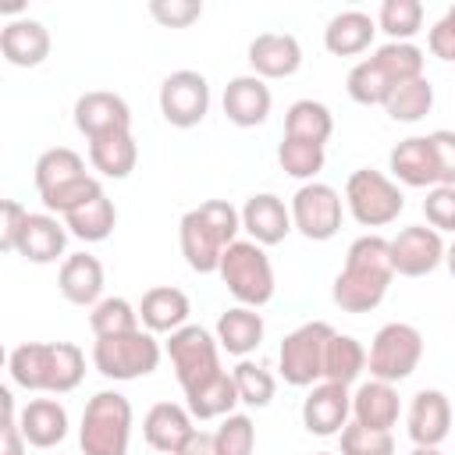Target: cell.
<instances>
[{
	"mask_svg": "<svg viewBox=\"0 0 455 455\" xmlns=\"http://www.w3.org/2000/svg\"><path fill=\"white\" fill-rule=\"evenodd\" d=\"M391 281H395V267H391L387 238L359 235L345 252V267L331 284V299L341 313H373L384 302Z\"/></svg>",
	"mask_w": 455,
	"mask_h": 455,
	"instance_id": "1",
	"label": "cell"
},
{
	"mask_svg": "<svg viewBox=\"0 0 455 455\" xmlns=\"http://www.w3.org/2000/svg\"><path fill=\"white\" fill-rule=\"evenodd\" d=\"M7 373L21 391L68 395L85 377V355L71 341H25L11 348Z\"/></svg>",
	"mask_w": 455,
	"mask_h": 455,
	"instance_id": "2",
	"label": "cell"
},
{
	"mask_svg": "<svg viewBox=\"0 0 455 455\" xmlns=\"http://www.w3.org/2000/svg\"><path fill=\"white\" fill-rule=\"evenodd\" d=\"M242 231V210H235L228 199H206L192 206L178 224V245L196 274H217L220 256L231 242H238Z\"/></svg>",
	"mask_w": 455,
	"mask_h": 455,
	"instance_id": "3",
	"label": "cell"
},
{
	"mask_svg": "<svg viewBox=\"0 0 455 455\" xmlns=\"http://www.w3.org/2000/svg\"><path fill=\"white\" fill-rule=\"evenodd\" d=\"M132 402L121 391H96L85 402L78 448L82 455H128L132 444Z\"/></svg>",
	"mask_w": 455,
	"mask_h": 455,
	"instance_id": "4",
	"label": "cell"
},
{
	"mask_svg": "<svg viewBox=\"0 0 455 455\" xmlns=\"http://www.w3.org/2000/svg\"><path fill=\"white\" fill-rule=\"evenodd\" d=\"M217 274H220L224 288L235 295L238 306L259 309V306H267V302L274 299V288H277V281H274V263H270L267 249L256 245L252 238L231 242V245L224 249V256H220V270H217Z\"/></svg>",
	"mask_w": 455,
	"mask_h": 455,
	"instance_id": "5",
	"label": "cell"
},
{
	"mask_svg": "<svg viewBox=\"0 0 455 455\" xmlns=\"http://www.w3.org/2000/svg\"><path fill=\"white\" fill-rule=\"evenodd\" d=\"M345 210L359 228H387L405 210V196L395 178L373 167H359L345 181Z\"/></svg>",
	"mask_w": 455,
	"mask_h": 455,
	"instance_id": "6",
	"label": "cell"
},
{
	"mask_svg": "<svg viewBox=\"0 0 455 455\" xmlns=\"http://www.w3.org/2000/svg\"><path fill=\"white\" fill-rule=\"evenodd\" d=\"M160 355H164V348H160L156 334L146 331V327L92 341V366L107 380H139V377H149L160 366Z\"/></svg>",
	"mask_w": 455,
	"mask_h": 455,
	"instance_id": "7",
	"label": "cell"
},
{
	"mask_svg": "<svg viewBox=\"0 0 455 455\" xmlns=\"http://www.w3.org/2000/svg\"><path fill=\"white\" fill-rule=\"evenodd\" d=\"M331 338H334V327L327 320H309V323H299L295 331H288L277 348V370H281L284 384L313 387L316 380H323V355H327Z\"/></svg>",
	"mask_w": 455,
	"mask_h": 455,
	"instance_id": "8",
	"label": "cell"
},
{
	"mask_svg": "<svg viewBox=\"0 0 455 455\" xmlns=\"http://www.w3.org/2000/svg\"><path fill=\"white\" fill-rule=\"evenodd\" d=\"M419 359H423V334L412 323L391 320L373 334L370 352H366V370L373 380L398 384L416 373Z\"/></svg>",
	"mask_w": 455,
	"mask_h": 455,
	"instance_id": "9",
	"label": "cell"
},
{
	"mask_svg": "<svg viewBox=\"0 0 455 455\" xmlns=\"http://www.w3.org/2000/svg\"><path fill=\"white\" fill-rule=\"evenodd\" d=\"M167 359L174 366V377H178L181 391H192V387L206 384L210 377H217L224 370L217 334H210L199 323H185L181 331L167 334Z\"/></svg>",
	"mask_w": 455,
	"mask_h": 455,
	"instance_id": "10",
	"label": "cell"
},
{
	"mask_svg": "<svg viewBox=\"0 0 455 455\" xmlns=\"http://www.w3.org/2000/svg\"><path fill=\"white\" fill-rule=\"evenodd\" d=\"M291 224L302 238L309 242H327L338 235L341 217H345V199L338 188L323 185V181H306L299 185V192L291 196Z\"/></svg>",
	"mask_w": 455,
	"mask_h": 455,
	"instance_id": "11",
	"label": "cell"
},
{
	"mask_svg": "<svg viewBox=\"0 0 455 455\" xmlns=\"http://www.w3.org/2000/svg\"><path fill=\"white\" fill-rule=\"evenodd\" d=\"M156 103L171 128H196L210 114V82H206V75H199L192 68L171 71L160 82Z\"/></svg>",
	"mask_w": 455,
	"mask_h": 455,
	"instance_id": "12",
	"label": "cell"
},
{
	"mask_svg": "<svg viewBox=\"0 0 455 455\" xmlns=\"http://www.w3.org/2000/svg\"><path fill=\"white\" fill-rule=\"evenodd\" d=\"M391 267L398 277H427L444 263V238L430 224H409L395 238H387Z\"/></svg>",
	"mask_w": 455,
	"mask_h": 455,
	"instance_id": "13",
	"label": "cell"
},
{
	"mask_svg": "<svg viewBox=\"0 0 455 455\" xmlns=\"http://www.w3.org/2000/svg\"><path fill=\"white\" fill-rule=\"evenodd\" d=\"M352 419V391L334 380H320L302 398V427L316 437H338Z\"/></svg>",
	"mask_w": 455,
	"mask_h": 455,
	"instance_id": "14",
	"label": "cell"
},
{
	"mask_svg": "<svg viewBox=\"0 0 455 455\" xmlns=\"http://www.w3.org/2000/svg\"><path fill=\"white\" fill-rule=\"evenodd\" d=\"M75 128L85 135V142L100 135H114V132H132V107L117 92H107V89L82 92L75 100Z\"/></svg>",
	"mask_w": 455,
	"mask_h": 455,
	"instance_id": "15",
	"label": "cell"
},
{
	"mask_svg": "<svg viewBox=\"0 0 455 455\" xmlns=\"http://www.w3.org/2000/svg\"><path fill=\"white\" fill-rule=\"evenodd\" d=\"M242 231L256 242V245H277L284 242L295 224H291V206L274 196V192H252L242 206Z\"/></svg>",
	"mask_w": 455,
	"mask_h": 455,
	"instance_id": "16",
	"label": "cell"
},
{
	"mask_svg": "<svg viewBox=\"0 0 455 455\" xmlns=\"http://www.w3.org/2000/svg\"><path fill=\"white\" fill-rule=\"evenodd\" d=\"M405 427L412 444L419 448H441V441L451 434V402L444 391L437 387H423L412 395L409 412H405Z\"/></svg>",
	"mask_w": 455,
	"mask_h": 455,
	"instance_id": "17",
	"label": "cell"
},
{
	"mask_svg": "<svg viewBox=\"0 0 455 455\" xmlns=\"http://www.w3.org/2000/svg\"><path fill=\"white\" fill-rule=\"evenodd\" d=\"M249 68L256 78L270 82V78H291L302 68V46L291 32H259L249 50Z\"/></svg>",
	"mask_w": 455,
	"mask_h": 455,
	"instance_id": "18",
	"label": "cell"
},
{
	"mask_svg": "<svg viewBox=\"0 0 455 455\" xmlns=\"http://www.w3.org/2000/svg\"><path fill=\"white\" fill-rule=\"evenodd\" d=\"M220 107H224V117H228L231 124H238V128H256V124H263V121L270 117L274 96H270V85L249 71V75H235V78L224 85Z\"/></svg>",
	"mask_w": 455,
	"mask_h": 455,
	"instance_id": "19",
	"label": "cell"
},
{
	"mask_svg": "<svg viewBox=\"0 0 455 455\" xmlns=\"http://www.w3.org/2000/svg\"><path fill=\"white\" fill-rule=\"evenodd\" d=\"M68 224L64 217H53V213H28L25 217V228H21V238H18V256L28 259V263H57L64 256V245H68Z\"/></svg>",
	"mask_w": 455,
	"mask_h": 455,
	"instance_id": "20",
	"label": "cell"
},
{
	"mask_svg": "<svg viewBox=\"0 0 455 455\" xmlns=\"http://www.w3.org/2000/svg\"><path fill=\"white\" fill-rule=\"evenodd\" d=\"M192 430H196V419L188 405H178V402H156L142 419V437L160 455H178V448L192 437Z\"/></svg>",
	"mask_w": 455,
	"mask_h": 455,
	"instance_id": "21",
	"label": "cell"
},
{
	"mask_svg": "<svg viewBox=\"0 0 455 455\" xmlns=\"http://www.w3.org/2000/svg\"><path fill=\"white\" fill-rule=\"evenodd\" d=\"M50 28L36 18H11L0 28V53L14 68H39L50 57Z\"/></svg>",
	"mask_w": 455,
	"mask_h": 455,
	"instance_id": "22",
	"label": "cell"
},
{
	"mask_svg": "<svg viewBox=\"0 0 455 455\" xmlns=\"http://www.w3.org/2000/svg\"><path fill=\"white\" fill-rule=\"evenodd\" d=\"M103 284H107V274H103V263L92 252H71V256L60 259L57 288L71 306H89L92 309L103 299Z\"/></svg>",
	"mask_w": 455,
	"mask_h": 455,
	"instance_id": "23",
	"label": "cell"
},
{
	"mask_svg": "<svg viewBox=\"0 0 455 455\" xmlns=\"http://www.w3.org/2000/svg\"><path fill=\"white\" fill-rule=\"evenodd\" d=\"M391 178L409 188H434L437 185V160L430 135H409L387 153Z\"/></svg>",
	"mask_w": 455,
	"mask_h": 455,
	"instance_id": "24",
	"label": "cell"
},
{
	"mask_svg": "<svg viewBox=\"0 0 455 455\" xmlns=\"http://www.w3.org/2000/svg\"><path fill=\"white\" fill-rule=\"evenodd\" d=\"M188 313H192L188 295L181 288H171V284H156V288L142 291V299H139V320L153 334L181 331L188 323Z\"/></svg>",
	"mask_w": 455,
	"mask_h": 455,
	"instance_id": "25",
	"label": "cell"
},
{
	"mask_svg": "<svg viewBox=\"0 0 455 455\" xmlns=\"http://www.w3.org/2000/svg\"><path fill=\"white\" fill-rule=\"evenodd\" d=\"M402 416V398L398 387L387 380H366L352 391V419L370 427V430H391Z\"/></svg>",
	"mask_w": 455,
	"mask_h": 455,
	"instance_id": "26",
	"label": "cell"
},
{
	"mask_svg": "<svg viewBox=\"0 0 455 455\" xmlns=\"http://www.w3.org/2000/svg\"><path fill=\"white\" fill-rule=\"evenodd\" d=\"M18 427L32 448H57L68 437V409L57 398H28L18 412Z\"/></svg>",
	"mask_w": 455,
	"mask_h": 455,
	"instance_id": "27",
	"label": "cell"
},
{
	"mask_svg": "<svg viewBox=\"0 0 455 455\" xmlns=\"http://www.w3.org/2000/svg\"><path fill=\"white\" fill-rule=\"evenodd\" d=\"M263 331H267V323H263V316L252 306H231V309H224L217 316V327H213L217 345L228 355H238V359H249V352L259 348Z\"/></svg>",
	"mask_w": 455,
	"mask_h": 455,
	"instance_id": "28",
	"label": "cell"
},
{
	"mask_svg": "<svg viewBox=\"0 0 455 455\" xmlns=\"http://www.w3.org/2000/svg\"><path fill=\"white\" fill-rule=\"evenodd\" d=\"M377 36V18H370L366 11H338L327 28H323V46L327 53L334 57H355V53H366L370 43Z\"/></svg>",
	"mask_w": 455,
	"mask_h": 455,
	"instance_id": "29",
	"label": "cell"
},
{
	"mask_svg": "<svg viewBox=\"0 0 455 455\" xmlns=\"http://www.w3.org/2000/svg\"><path fill=\"white\" fill-rule=\"evenodd\" d=\"M89 164L92 171H100L103 178H128L139 164V142L132 132H114V135H100L89 142Z\"/></svg>",
	"mask_w": 455,
	"mask_h": 455,
	"instance_id": "30",
	"label": "cell"
},
{
	"mask_svg": "<svg viewBox=\"0 0 455 455\" xmlns=\"http://www.w3.org/2000/svg\"><path fill=\"white\" fill-rule=\"evenodd\" d=\"M185 405H188L192 419H199V423L203 419H224V416H231V409L238 405V387H235L231 370H220L206 384L185 391Z\"/></svg>",
	"mask_w": 455,
	"mask_h": 455,
	"instance_id": "31",
	"label": "cell"
},
{
	"mask_svg": "<svg viewBox=\"0 0 455 455\" xmlns=\"http://www.w3.org/2000/svg\"><path fill=\"white\" fill-rule=\"evenodd\" d=\"M284 135L299 139V142H313L323 146L334 135V114L327 103L320 100H295L284 114Z\"/></svg>",
	"mask_w": 455,
	"mask_h": 455,
	"instance_id": "32",
	"label": "cell"
},
{
	"mask_svg": "<svg viewBox=\"0 0 455 455\" xmlns=\"http://www.w3.org/2000/svg\"><path fill=\"white\" fill-rule=\"evenodd\" d=\"M370 60L380 68V75L391 82V89L412 82V78H423V64H427V53L416 46V43H384L370 53Z\"/></svg>",
	"mask_w": 455,
	"mask_h": 455,
	"instance_id": "33",
	"label": "cell"
},
{
	"mask_svg": "<svg viewBox=\"0 0 455 455\" xmlns=\"http://www.w3.org/2000/svg\"><path fill=\"white\" fill-rule=\"evenodd\" d=\"M366 370V348L359 338L352 334H338L327 341V355H323V380H334V384H345L352 387L359 380V373Z\"/></svg>",
	"mask_w": 455,
	"mask_h": 455,
	"instance_id": "34",
	"label": "cell"
},
{
	"mask_svg": "<svg viewBox=\"0 0 455 455\" xmlns=\"http://www.w3.org/2000/svg\"><path fill=\"white\" fill-rule=\"evenodd\" d=\"M64 224H68V231H71L75 238H82V242H103V238H110V231L117 228V210H114V203L107 199V192H100V196H92L89 203H82L78 210H71V213L64 217Z\"/></svg>",
	"mask_w": 455,
	"mask_h": 455,
	"instance_id": "35",
	"label": "cell"
},
{
	"mask_svg": "<svg viewBox=\"0 0 455 455\" xmlns=\"http://www.w3.org/2000/svg\"><path fill=\"white\" fill-rule=\"evenodd\" d=\"M82 174H89L85 171V160L71 146H53V149L39 153V160L32 167V181H36V192L39 196L50 192V188H57V185H68V181H75Z\"/></svg>",
	"mask_w": 455,
	"mask_h": 455,
	"instance_id": "36",
	"label": "cell"
},
{
	"mask_svg": "<svg viewBox=\"0 0 455 455\" xmlns=\"http://www.w3.org/2000/svg\"><path fill=\"white\" fill-rule=\"evenodd\" d=\"M384 110H387L391 121H402V124L423 121V117L434 110V85H430V78L423 75V78H412V82L398 85V89L387 96Z\"/></svg>",
	"mask_w": 455,
	"mask_h": 455,
	"instance_id": "37",
	"label": "cell"
},
{
	"mask_svg": "<svg viewBox=\"0 0 455 455\" xmlns=\"http://www.w3.org/2000/svg\"><path fill=\"white\" fill-rule=\"evenodd\" d=\"M89 327H92L96 338H114V334L139 331V327H142L139 306H132V302L121 299V295H107V299H100V302L89 309Z\"/></svg>",
	"mask_w": 455,
	"mask_h": 455,
	"instance_id": "38",
	"label": "cell"
},
{
	"mask_svg": "<svg viewBox=\"0 0 455 455\" xmlns=\"http://www.w3.org/2000/svg\"><path fill=\"white\" fill-rule=\"evenodd\" d=\"M277 164H281V171L288 178H299L306 185V181H316V174L327 164V153H323V146H313V142H299V139L281 135V142H277Z\"/></svg>",
	"mask_w": 455,
	"mask_h": 455,
	"instance_id": "39",
	"label": "cell"
},
{
	"mask_svg": "<svg viewBox=\"0 0 455 455\" xmlns=\"http://www.w3.org/2000/svg\"><path fill=\"white\" fill-rule=\"evenodd\" d=\"M235 377V387H238V402L249 405V409H267L277 395V380L270 370H263L259 363L252 359H238V366L231 370Z\"/></svg>",
	"mask_w": 455,
	"mask_h": 455,
	"instance_id": "40",
	"label": "cell"
},
{
	"mask_svg": "<svg viewBox=\"0 0 455 455\" xmlns=\"http://www.w3.org/2000/svg\"><path fill=\"white\" fill-rule=\"evenodd\" d=\"M377 28L391 36V43H412L423 28V4L419 0H384L377 11Z\"/></svg>",
	"mask_w": 455,
	"mask_h": 455,
	"instance_id": "41",
	"label": "cell"
},
{
	"mask_svg": "<svg viewBox=\"0 0 455 455\" xmlns=\"http://www.w3.org/2000/svg\"><path fill=\"white\" fill-rule=\"evenodd\" d=\"M345 89H348V96H352L355 103H363V107H384L387 96L395 92L391 82L380 75V68H377L370 57L359 60V64H352V71H348V78H345Z\"/></svg>",
	"mask_w": 455,
	"mask_h": 455,
	"instance_id": "42",
	"label": "cell"
},
{
	"mask_svg": "<svg viewBox=\"0 0 455 455\" xmlns=\"http://www.w3.org/2000/svg\"><path fill=\"white\" fill-rule=\"evenodd\" d=\"M100 192H103V185H100L92 174H82V178H75V181H68V185H57V188L43 192L39 199H43V210H46V213L68 217L71 210H78L82 203H89V199L100 196Z\"/></svg>",
	"mask_w": 455,
	"mask_h": 455,
	"instance_id": "43",
	"label": "cell"
},
{
	"mask_svg": "<svg viewBox=\"0 0 455 455\" xmlns=\"http://www.w3.org/2000/svg\"><path fill=\"white\" fill-rule=\"evenodd\" d=\"M213 437H217V455H252V448H256V423L245 412H231V416L220 419Z\"/></svg>",
	"mask_w": 455,
	"mask_h": 455,
	"instance_id": "44",
	"label": "cell"
},
{
	"mask_svg": "<svg viewBox=\"0 0 455 455\" xmlns=\"http://www.w3.org/2000/svg\"><path fill=\"white\" fill-rule=\"evenodd\" d=\"M338 437H341V451L338 455H395L391 430H370V427L348 419V427Z\"/></svg>",
	"mask_w": 455,
	"mask_h": 455,
	"instance_id": "45",
	"label": "cell"
},
{
	"mask_svg": "<svg viewBox=\"0 0 455 455\" xmlns=\"http://www.w3.org/2000/svg\"><path fill=\"white\" fill-rule=\"evenodd\" d=\"M423 217H427V224L434 231H451L455 235V185H434V188H427Z\"/></svg>",
	"mask_w": 455,
	"mask_h": 455,
	"instance_id": "46",
	"label": "cell"
},
{
	"mask_svg": "<svg viewBox=\"0 0 455 455\" xmlns=\"http://www.w3.org/2000/svg\"><path fill=\"white\" fill-rule=\"evenodd\" d=\"M149 14L164 25V28H188L192 21L203 18V4L199 0H153Z\"/></svg>",
	"mask_w": 455,
	"mask_h": 455,
	"instance_id": "47",
	"label": "cell"
},
{
	"mask_svg": "<svg viewBox=\"0 0 455 455\" xmlns=\"http://www.w3.org/2000/svg\"><path fill=\"white\" fill-rule=\"evenodd\" d=\"M0 405H4V423H0V455H25V434L18 427V409L11 387H0Z\"/></svg>",
	"mask_w": 455,
	"mask_h": 455,
	"instance_id": "48",
	"label": "cell"
},
{
	"mask_svg": "<svg viewBox=\"0 0 455 455\" xmlns=\"http://www.w3.org/2000/svg\"><path fill=\"white\" fill-rule=\"evenodd\" d=\"M427 50H430L437 60L455 64V4L430 25V32H427Z\"/></svg>",
	"mask_w": 455,
	"mask_h": 455,
	"instance_id": "49",
	"label": "cell"
},
{
	"mask_svg": "<svg viewBox=\"0 0 455 455\" xmlns=\"http://www.w3.org/2000/svg\"><path fill=\"white\" fill-rule=\"evenodd\" d=\"M25 217H28V210H25L18 199H4V203H0V249H4V252H14V249H18Z\"/></svg>",
	"mask_w": 455,
	"mask_h": 455,
	"instance_id": "50",
	"label": "cell"
},
{
	"mask_svg": "<svg viewBox=\"0 0 455 455\" xmlns=\"http://www.w3.org/2000/svg\"><path fill=\"white\" fill-rule=\"evenodd\" d=\"M434 160H437V185H455V132L437 128L430 132Z\"/></svg>",
	"mask_w": 455,
	"mask_h": 455,
	"instance_id": "51",
	"label": "cell"
},
{
	"mask_svg": "<svg viewBox=\"0 0 455 455\" xmlns=\"http://www.w3.org/2000/svg\"><path fill=\"white\" fill-rule=\"evenodd\" d=\"M178 455H217V437L210 430H192V437L178 448Z\"/></svg>",
	"mask_w": 455,
	"mask_h": 455,
	"instance_id": "52",
	"label": "cell"
},
{
	"mask_svg": "<svg viewBox=\"0 0 455 455\" xmlns=\"http://www.w3.org/2000/svg\"><path fill=\"white\" fill-rule=\"evenodd\" d=\"M444 267H448V274L455 277V242H451V245L444 249Z\"/></svg>",
	"mask_w": 455,
	"mask_h": 455,
	"instance_id": "53",
	"label": "cell"
},
{
	"mask_svg": "<svg viewBox=\"0 0 455 455\" xmlns=\"http://www.w3.org/2000/svg\"><path fill=\"white\" fill-rule=\"evenodd\" d=\"M409 455H444V451H441V448H419V444H416Z\"/></svg>",
	"mask_w": 455,
	"mask_h": 455,
	"instance_id": "54",
	"label": "cell"
},
{
	"mask_svg": "<svg viewBox=\"0 0 455 455\" xmlns=\"http://www.w3.org/2000/svg\"><path fill=\"white\" fill-rule=\"evenodd\" d=\"M316 455H338V451H316Z\"/></svg>",
	"mask_w": 455,
	"mask_h": 455,
	"instance_id": "55",
	"label": "cell"
}]
</instances>
